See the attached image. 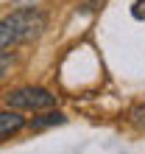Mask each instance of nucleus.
Returning <instances> with one entry per match:
<instances>
[{
  "instance_id": "f03ea898",
  "label": "nucleus",
  "mask_w": 145,
  "mask_h": 154,
  "mask_svg": "<svg viewBox=\"0 0 145 154\" xmlns=\"http://www.w3.org/2000/svg\"><path fill=\"white\" fill-rule=\"evenodd\" d=\"M6 104L11 109H48L56 104V95H50L42 87H20L6 95Z\"/></svg>"
},
{
  "instance_id": "423d86ee",
  "label": "nucleus",
  "mask_w": 145,
  "mask_h": 154,
  "mask_svg": "<svg viewBox=\"0 0 145 154\" xmlns=\"http://www.w3.org/2000/svg\"><path fill=\"white\" fill-rule=\"evenodd\" d=\"M131 14H134V20H145V0H134Z\"/></svg>"
},
{
  "instance_id": "f257e3e1",
  "label": "nucleus",
  "mask_w": 145,
  "mask_h": 154,
  "mask_svg": "<svg viewBox=\"0 0 145 154\" xmlns=\"http://www.w3.org/2000/svg\"><path fill=\"white\" fill-rule=\"evenodd\" d=\"M8 37H11V45H20V42H28L34 37H39L42 28H45V17L36 11V8H17L3 20Z\"/></svg>"
},
{
  "instance_id": "20e7f679",
  "label": "nucleus",
  "mask_w": 145,
  "mask_h": 154,
  "mask_svg": "<svg viewBox=\"0 0 145 154\" xmlns=\"http://www.w3.org/2000/svg\"><path fill=\"white\" fill-rule=\"evenodd\" d=\"M61 123H67V118L61 115V112H48V115H42V118H34L31 121V129H48V126H61Z\"/></svg>"
},
{
  "instance_id": "39448f33",
  "label": "nucleus",
  "mask_w": 145,
  "mask_h": 154,
  "mask_svg": "<svg viewBox=\"0 0 145 154\" xmlns=\"http://www.w3.org/2000/svg\"><path fill=\"white\" fill-rule=\"evenodd\" d=\"M131 123L137 126L140 132H145V104H140V106L131 109Z\"/></svg>"
},
{
  "instance_id": "7ed1b4c3",
  "label": "nucleus",
  "mask_w": 145,
  "mask_h": 154,
  "mask_svg": "<svg viewBox=\"0 0 145 154\" xmlns=\"http://www.w3.org/2000/svg\"><path fill=\"white\" fill-rule=\"evenodd\" d=\"M25 126V118L20 112H0V140L11 137L14 132H20Z\"/></svg>"
},
{
  "instance_id": "0eeeda50",
  "label": "nucleus",
  "mask_w": 145,
  "mask_h": 154,
  "mask_svg": "<svg viewBox=\"0 0 145 154\" xmlns=\"http://www.w3.org/2000/svg\"><path fill=\"white\" fill-rule=\"evenodd\" d=\"M14 65V56H6V53H0V76H6V70Z\"/></svg>"
}]
</instances>
